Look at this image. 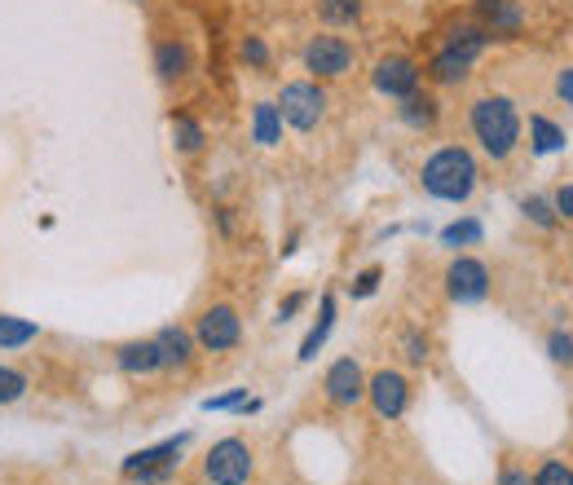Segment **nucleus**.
<instances>
[{
  "mask_svg": "<svg viewBox=\"0 0 573 485\" xmlns=\"http://www.w3.org/2000/svg\"><path fill=\"white\" fill-rule=\"evenodd\" d=\"M476 181H481V163H476V155L468 146H441L419 168L424 194L441 199V203H468L476 194Z\"/></svg>",
  "mask_w": 573,
  "mask_h": 485,
  "instance_id": "f257e3e1",
  "label": "nucleus"
},
{
  "mask_svg": "<svg viewBox=\"0 0 573 485\" xmlns=\"http://www.w3.org/2000/svg\"><path fill=\"white\" fill-rule=\"evenodd\" d=\"M547 353H551V362L573 366V336H569V331H551V336H547Z\"/></svg>",
  "mask_w": 573,
  "mask_h": 485,
  "instance_id": "c756f323",
  "label": "nucleus"
},
{
  "mask_svg": "<svg viewBox=\"0 0 573 485\" xmlns=\"http://www.w3.org/2000/svg\"><path fill=\"white\" fill-rule=\"evenodd\" d=\"M498 485H533V476H529L525 467H516V463H503V472H498Z\"/></svg>",
  "mask_w": 573,
  "mask_h": 485,
  "instance_id": "473e14b6",
  "label": "nucleus"
},
{
  "mask_svg": "<svg viewBox=\"0 0 573 485\" xmlns=\"http://www.w3.org/2000/svg\"><path fill=\"white\" fill-rule=\"evenodd\" d=\"M194 71V54L186 41H155V76L164 84H181Z\"/></svg>",
  "mask_w": 573,
  "mask_h": 485,
  "instance_id": "4468645a",
  "label": "nucleus"
},
{
  "mask_svg": "<svg viewBox=\"0 0 573 485\" xmlns=\"http://www.w3.org/2000/svg\"><path fill=\"white\" fill-rule=\"evenodd\" d=\"M273 106H278L282 124H292L296 133H314L327 120V89L318 80H292V84H282Z\"/></svg>",
  "mask_w": 573,
  "mask_h": 485,
  "instance_id": "7ed1b4c3",
  "label": "nucleus"
},
{
  "mask_svg": "<svg viewBox=\"0 0 573 485\" xmlns=\"http://www.w3.org/2000/svg\"><path fill=\"white\" fill-rule=\"evenodd\" d=\"M115 366L124 371V375H133V380H146V375H159L164 371V353H159V345H155V336L150 340H124V345H115Z\"/></svg>",
  "mask_w": 573,
  "mask_h": 485,
  "instance_id": "ddd939ff",
  "label": "nucleus"
},
{
  "mask_svg": "<svg viewBox=\"0 0 573 485\" xmlns=\"http://www.w3.org/2000/svg\"><path fill=\"white\" fill-rule=\"evenodd\" d=\"M238 58H243L251 71H269V45H265L260 36H243V45H238Z\"/></svg>",
  "mask_w": 573,
  "mask_h": 485,
  "instance_id": "cd10ccee",
  "label": "nucleus"
},
{
  "mask_svg": "<svg viewBox=\"0 0 573 485\" xmlns=\"http://www.w3.org/2000/svg\"><path fill=\"white\" fill-rule=\"evenodd\" d=\"M137 5H142V0H137Z\"/></svg>",
  "mask_w": 573,
  "mask_h": 485,
  "instance_id": "e433bc0d",
  "label": "nucleus"
},
{
  "mask_svg": "<svg viewBox=\"0 0 573 485\" xmlns=\"http://www.w3.org/2000/svg\"><path fill=\"white\" fill-rule=\"evenodd\" d=\"M367 402H371L375 419L393 424V419H402V415L411 410V380H406L402 371L384 366V371H375V375L367 380Z\"/></svg>",
  "mask_w": 573,
  "mask_h": 485,
  "instance_id": "9d476101",
  "label": "nucleus"
},
{
  "mask_svg": "<svg viewBox=\"0 0 573 485\" xmlns=\"http://www.w3.org/2000/svg\"><path fill=\"white\" fill-rule=\"evenodd\" d=\"M155 345H159V353H164V371H190L194 366V331H186V327H164L159 336H155Z\"/></svg>",
  "mask_w": 573,
  "mask_h": 485,
  "instance_id": "2eb2a0df",
  "label": "nucleus"
},
{
  "mask_svg": "<svg viewBox=\"0 0 573 485\" xmlns=\"http://www.w3.org/2000/svg\"><path fill=\"white\" fill-rule=\"evenodd\" d=\"M468 124H472L476 146L490 159H512L516 155V146H520V111H516L512 98H503V93L476 98L472 111H468Z\"/></svg>",
  "mask_w": 573,
  "mask_h": 485,
  "instance_id": "f03ea898",
  "label": "nucleus"
},
{
  "mask_svg": "<svg viewBox=\"0 0 573 485\" xmlns=\"http://www.w3.org/2000/svg\"><path fill=\"white\" fill-rule=\"evenodd\" d=\"M446 296L454 305H481L490 296V270L476 257H454L446 270Z\"/></svg>",
  "mask_w": 573,
  "mask_h": 485,
  "instance_id": "9b49d317",
  "label": "nucleus"
},
{
  "mask_svg": "<svg viewBox=\"0 0 573 485\" xmlns=\"http://www.w3.org/2000/svg\"><path fill=\"white\" fill-rule=\"evenodd\" d=\"M402 349H406V362H415V366L428 362V340H424L419 331H406V336H402Z\"/></svg>",
  "mask_w": 573,
  "mask_h": 485,
  "instance_id": "2f4dec72",
  "label": "nucleus"
},
{
  "mask_svg": "<svg viewBox=\"0 0 573 485\" xmlns=\"http://www.w3.org/2000/svg\"><path fill=\"white\" fill-rule=\"evenodd\" d=\"M301 305H305V292H296V296H286V301H282V305H278V318H282V323H286V318H292V314H296V309H301Z\"/></svg>",
  "mask_w": 573,
  "mask_h": 485,
  "instance_id": "c9c22d12",
  "label": "nucleus"
},
{
  "mask_svg": "<svg viewBox=\"0 0 573 485\" xmlns=\"http://www.w3.org/2000/svg\"><path fill=\"white\" fill-rule=\"evenodd\" d=\"M397 120H402L411 133H432L437 120H441V102L419 89V93H411V98L397 102Z\"/></svg>",
  "mask_w": 573,
  "mask_h": 485,
  "instance_id": "dca6fc26",
  "label": "nucleus"
},
{
  "mask_svg": "<svg viewBox=\"0 0 573 485\" xmlns=\"http://www.w3.org/2000/svg\"><path fill=\"white\" fill-rule=\"evenodd\" d=\"M251 142L265 146V150L282 146V115H278L273 102H256L251 106Z\"/></svg>",
  "mask_w": 573,
  "mask_h": 485,
  "instance_id": "6ab92c4d",
  "label": "nucleus"
},
{
  "mask_svg": "<svg viewBox=\"0 0 573 485\" xmlns=\"http://www.w3.org/2000/svg\"><path fill=\"white\" fill-rule=\"evenodd\" d=\"M194 345L203 353H229L243 345V318L234 305H207L199 318H194Z\"/></svg>",
  "mask_w": 573,
  "mask_h": 485,
  "instance_id": "0eeeda50",
  "label": "nucleus"
},
{
  "mask_svg": "<svg viewBox=\"0 0 573 485\" xmlns=\"http://www.w3.org/2000/svg\"><path fill=\"white\" fill-rule=\"evenodd\" d=\"M301 63H305V71L314 80H345L358 67V49L345 36H336V32H318V36L305 41Z\"/></svg>",
  "mask_w": 573,
  "mask_h": 485,
  "instance_id": "20e7f679",
  "label": "nucleus"
},
{
  "mask_svg": "<svg viewBox=\"0 0 573 485\" xmlns=\"http://www.w3.org/2000/svg\"><path fill=\"white\" fill-rule=\"evenodd\" d=\"M332 327H336V301L332 296H323V314H318V323H314V331L305 336V345H301V362H310V358H318V349L327 345V336H332Z\"/></svg>",
  "mask_w": 573,
  "mask_h": 485,
  "instance_id": "b1692460",
  "label": "nucleus"
},
{
  "mask_svg": "<svg viewBox=\"0 0 573 485\" xmlns=\"http://www.w3.org/2000/svg\"><path fill=\"white\" fill-rule=\"evenodd\" d=\"M323 397L336 406V410H353L367 402V371L358 358H336L323 375Z\"/></svg>",
  "mask_w": 573,
  "mask_h": 485,
  "instance_id": "1a4fd4ad",
  "label": "nucleus"
},
{
  "mask_svg": "<svg viewBox=\"0 0 573 485\" xmlns=\"http://www.w3.org/2000/svg\"><path fill=\"white\" fill-rule=\"evenodd\" d=\"M555 98H560L564 106H573V67H560V76H555Z\"/></svg>",
  "mask_w": 573,
  "mask_h": 485,
  "instance_id": "72a5a7b5",
  "label": "nucleus"
},
{
  "mask_svg": "<svg viewBox=\"0 0 573 485\" xmlns=\"http://www.w3.org/2000/svg\"><path fill=\"white\" fill-rule=\"evenodd\" d=\"M251 472H256V459L243 437H221L203 459V476L212 485H247Z\"/></svg>",
  "mask_w": 573,
  "mask_h": 485,
  "instance_id": "423d86ee",
  "label": "nucleus"
},
{
  "mask_svg": "<svg viewBox=\"0 0 573 485\" xmlns=\"http://www.w3.org/2000/svg\"><path fill=\"white\" fill-rule=\"evenodd\" d=\"M371 84H375L380 98L402 102V98H411V93L424 89V67H419L411 54H384V58L375 63V71H371Z\"/></svg>",
  "mask_w": 573,
  "mask_h": 485,
  "instance_id": "6e6552de",
  "label": "nucleus"
},
{
  "mask_svg": "<svg viewBox=\"0 0 573 485\" xmlns=\"http://www.w3.org/2000/svg\"><path fill=\"white\" fill-rule=\"evenodd\" d=\"M27 388H32V380H27L19 366H5V362H0V406H14V402H23V397H27Z\"/></svg>",
  "mask_w": 573,
  "mask_h": 485,
  "instance_id": "393cba45",
  "label": "nucleus"
},
{
  "mask_svg": "<svg viewBox=\"0 0 573 485\" xmlns=\"http://www.w3.org/2000/svg\"><path fill=\"white\" fill-rule=\"evenodd\" d=\"M172 142H177V150H181V155H199V150H203V142H207V133H203V124H199L194 115L177 111V115H172Z\"/></svg>",
  "mask_w": 573,
  "mask_h": 485,
  "instance_id": "4be33fe9",
  "label": "nucleus"
},
{
  "mask_svg": "<svg viewBox=\"0 0 573 485\" xmlns=\"http://www.w3.org/2000/svg\"><path fill=\"white\" fill-rule=\"evenodd\" d=\"M190 445V437H168V441H159V445H146V450H137V454H128L124 459V476L128 481H137V485H159V481H168L177 467H181V450Z\"/></svg>",
  "mask_w": 573,
  "mask_h": 485,
  "instance_id": "39448f33",
  "label": "nucleus"
},
{
  "mask_svg": "<svg viewBox=\"0 0 573 485\" xmlns=\"http://www.w3.org/2000/svg\"><path fill=\"white\" fill-rule=\"evenodd\" d=\"M520 212H525V221H533L538 229H555V225H560V212H555V203H551V199H542V194H529V199H520Z\"/></svg>",
  "mask_w": 573,
  "mask_h": 485,
  "instance_id": "a878e982",
  "label": "nucleus"
},
{
  "mask_svg": "<svg viewBox=\"0 0 573 485\" xmlns=\"http://www.w3.org/2000/svg\"><path fill=\"white\" fill-rule=\"evenodd\" d=\"M446 49H454V54H463V58H472V63H476V58L490 49V36H485V27H481V23H459V27H450Z\"/></svg>",
  "mask_w": 573,
  "mask_h": 485,
  "instance_id": "aec40b11",
  "label": "nucleus"
},
{
  "mask_svg": "<svg viewBox=\"0 0 573 485\" xmlns=\"http://www.w3.org/2000/svg\"><path fill=\"white\" fill-rule=\"evenodd\" d=\"M533 485H573V467L560 463V459H547V463L533 472Z\"/></svg>",
  "mask_w": 573,
  "mask_h": 485,
  "instance_id": "c85d7f7f",
  "label": "nucleus"
},
{
  "mask_svg": "<svg viewBox=\"0 0 573 485\" xmlns=\"http://www.w3.org/2000/svg\"><path fill=\"white\" fill-rule=\"evenodd\" d=\"M551 203H555V212H560V221H573V181H569V185H560Z\"/></svg>",
  "mask_w": 573,
  "mask_h": 485,
  "instance_id": "f704fd0d",
  "label": "nucleus"
},
{
  "mask_svg": "<svg viewBox=\"0 0 573 485\" xmlns=\"http://www.w3.org/2000/svg\"><path fill=\"white\" fill-rule=\"evenodd\" d=\"M41 336V327L32 318H14V314H0V353H14L27 349Z\"/></svg>",
  "mask_w": 573,
  "mask_h": 485,
  "instance_id": "412c9836",
  "label": "nucleus"
},
{
  "mask_svg": "<svg viewBox=\"0 0 573 485\" xmlns=\"http://www.w3.org/2000/svg\"><path fill=\"white\" fill-rule=\"evenodd\" d=\"M432 84H463L468 76H472V58H463V54H454V49H437L432 54V63H428V71H424Z\"/></svg>",
  "mask_w": 573,
  "mask_h": 485,
  "instance_id": "f3484780",
  "label": "nucleus"
},
{
  "mask_svg": "<svg viewBox=\"0 0 573 485\" xmlns=\"http://www.w3.org/2000/svg\"><path fill=\"white\" fill-rule=\"evenodd\" d=\"M529 142L538 155H555V150H564V128L551 124L547 115H529Z\"/></svg>",
  "mask_w": 573,
  "mask_h": 485,
  "instance_id": "5701e85b",
  "label": "nucleus"
},
{
  "mask_svg": "<svg viewBox=\"0 0 573 485\" xmlns=\"http://www.w3.org/2000/svg\"><path fill=\"white\" fill-rule=\"evenodd\" d=\"M314 10H318V23L327 32H336V27H358L362 23L367 0H314Z\"/></svg>",
  "mask_w": 573,
  "mask_h": 485,
  "instance_id": "a211bd4d",
  "label": "nucleus"
},
{
  "mask_svg": "<svg viewBox=\"0 0 573 485\" xmlns=\"http://www.w3.org/2000/svg\"><path fill=\"white\" fill-rule=\"evenodd\" d=\"M476 19L490 41H516L525 27V14L516 0H476Z\"/></svg>",
  "mask_w": 573,
  "mask_h": 485,
  "instance_id": "f8f14e48",
  "label": "nucleus"
},
{
  "mask_svg": "<svg viewBox=\"0 0 573 485\" xmlns=\"http://www.w3.org/2000/svg\"><path fill=\"white\" fill-rule=\"evenodd\" d=\"M481 234H485V229H481V221H472V216H468V221L446 225V229H441V243H446V248H468V243H481Z\"/></svg>",
  "mask_w": 573,
  "mask_h": 485,
  "instance_id": "bb28decb",
  "label": "nucleus"
},
{
  "mask_svg": "<svg viewBox=\"0 0 573 485\" xmlns=\"http://www.w3.org/2000/svg\"><path fill=\"white\" fill-rule=\"evenodd\" d=\"M380 279H384V270L380 266H371V270H362L353 283H349V296H358V301H367V296H375V287H380Z\"/></svg>",
  "mask_w": 573,
  "mask_h": 485,
  "instance_id": "7c9ffc66",
  "label": "nucleus"
}]
</instances>
